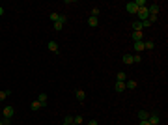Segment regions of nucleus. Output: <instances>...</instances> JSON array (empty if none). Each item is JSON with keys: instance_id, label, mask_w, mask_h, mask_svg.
I'll use <instances>...</instances> for the list:
<instances>
[{"instance_id": "1", "label": "nucleus", "mask_w": 168, "mask_h": 125, "mask_svg": "<svg viewBox=\"0 0 168 125\" xmlns=\"http://www.w3.org/2000/svg\"><path fill=\"white\" fill-rule=\"evenodd\" d=\"M148 121H149L151 125H159V123H161V116H159V112H149Z\"/></svg>"}, {"instance_id": "2", "label": "nucleus", "mask_w": 168, "mask_h": 125, "mask_svg": "<svg viewBox=\"0 0 168 125\" xmlns=\"http://www.w3.org/2000/svg\"><path fill=\"white\" fill-rule=\"evenodd\" d=\"M137 15H138V19H140V23H142V21H146V19L149 17V13H148V6H146V8H138Z\"/></svg>"}, {"instance_id": "3", "label": "nucleus", "mask_w": 168, "mask_h": 125, "mask_svg": "<svg viewBox=\"0 0 168 125\" xmlns=\"http://www.w3.org/2000/svg\"><path fill=\"white\" fill-rule=\"evenodd\" d=\"M13 114H15V108L13 106H4V110H2V118H13Z\"/></svg>"}, {"instance_id": "4", "label": "nucleus", "mask_w": 168, "mask_h": 125, "mask_svg": "<svg viewBox=\"0 0 168 125\" xmlns=\"http://www.w3.org/2000/svg\"><path fill=\"white\" fill-rule=\"evenodd\" d=\"M47 49L52 52V54H58V52H60V47H58V43H56V41H49V43H47Z\"/></svg>"}, {"instance_id": "5", "label": "nucleus", "mask_w": 168, "mask_h": 125, "mask_svg": "<svg viewBox=\"0 0 168 125\" xmlns=\"http://www.w3.org/2000/svg\"><path fill=\"white\" fill-rule=\"evenodd\" d=\"M159 9H161V6L157 4V2H155V4H149V6H148V13H149V15H157V13H159Z\"/></svg>"}, {"instance_id": "6", "label": "nucleus", "mask_w": 168, "mask_h": 125, "mask_svg": "<svg viewBox=\"0 0 168 125\" xmlns=\"http://www.w3.org/2000/svg\"><path fill=\"white\" fill-rule=\"evenodd\" d=\"M125 11H127V13H137L138 8H137L135 2H127V4H125Z\"/></svg>"}, {"instance_id": "7", "label": "nucleus", "mask_w": 168, "mask_h": 125, "mask_svg": "<svg viewBox=\"0 0 168 125\" xmlns=\"http://www.w3.org/2000/svg\"><path fill=\"white\" fill-rule=\"evenodd\" d=\"M114 90H116L118 94H123V92H125V82L116 80V84H114Z\"/></svg>"}, {"instance_id": "8", "label": "nucleus", "mask_w": 168, "mask_h": 125, "mask_svg": "<svg viewBox=\"0 0 168 125\" xmlns=\"http://www.w3.org/2000/svg\"><path fill=\"white\" fill-rule=\"evenodd\" d=\"M144 51V41H135V54H140Z\"/></svg>"}, {"instance_id": "9", "label": "nucleus", "mask_w": 168, "mask_h": 125, "mask_svg": "<svg viewBox=\"0 0 168 125\" xmlns=\"http://www.w3.org/2000/svg\"><path fill=\"white\" fill-rule=\"evenodd\" d=\"M121 62H123L125 66H133V54H123L121 56Z\"/></svg>"}, {"instance_id": "10", "label": "nucleus", "mask_w": 168, "mask_h": 125, "mask_svg": "<svg viewBox=\"0 0 168 125\" xmlns=\"http://www.w3.org/2000/svg\"><path fill=\"white\" fill-rule=\"evenodd\" d=\"M47 101H49L47 94H39V95H37V103H39L41 106H45V105H47Z\"/></svg>"}, {"instance_id": "11", "label": "nucleus", "mask_w": 168, "mask_h": 125, "mask_svg": "<svg viewBox=\"0 0 168 125\" xmlns=\"http://www.w3.org/2000/svg\"><path fill=\"white\" fill-rule=\"evenodd\" d=\"M75 95H77V101H84V99H86V92H84V90H77V92H75Z\"/></svg>"}, {"instance_id": "12", "label": "nucleus", "mask_w": 168, "mask_h": 125, "mask_svg": "<svg viewBox=\"0 0 168 125\" xmlns=\"http://www.w3.org/2000/svg\"><path fill=\"white\" fill-rule=\"evenodd\" d=\"M148 116H149V110H138V121L148 120Z\"/></svg>"}, {"instance_id": "13", "label": "nucleus", "mask_w": 168, "mask_h": 125, "mask_svg": "<svg viewBox=\"0 0 168 125\" xmlns=\"http://www.w3.org/2000/svg\"><path fill=\"white\" fill-rule=\"evenodd\" d=\"M153 49H155V43H153L151 39L144 41V51H153Z\"/></svg>"}, {"instance_id": "14", "label": "nucleus", "mask_w": 168, "mask_h": 125, "mask_svg": "<svg viewBox=\"0 0 168 125\" xmlns=\"http://www.w3.org/2000/svg\"><path fill=\"white\" fill-rule=\"evenodd\" d=\"M137 88V80H125V90H135Z\"/></svg>"}, {"instance_id": "15", "label": "nucleus", "mask_w": 168, "mask_h": 125, "mask_svg": "<svg viewBox=\"0 0 168 125\" xmlns=\"http://www.w3.org/2000/svg\"><path fill=\"white\" fill-rule=\"evenodd\" d=\"M88 24H90L92 28L99 26V19H97V17H92V15H90V19H88Z\"/></svg>"}, {"instance_id": "16", "label": "nucleus", "mask_w": 168, "mask_h": 125, "mask_svg": "<svg viewBox=\"0 0 168 125\" xmlns=\"http://www.w3.org/2000/svg\"><path fill=\"white\" fill-rule=\"evenodd\" d=\"M133 41H144V34L142 32H133Z\"/></svg>"}, {"instance_id": "17", "label": "nucleus", "mask_w": 168, "mask_h": 125, "mask_svg": "<svg viewBox=\"0 0 168 125\" xmlns=\"http://www.w3.org/2000/svg\"><path fill=\"white\" fill-rule=\"evenodd\" d=\"M116 80H120V82H125V80H127V75H125V71H118Z\"/></svg>"}, {"instance_id": "18", "label": "nucleus", "mask_w": 168, "mask_h": 125, "mask_svg": "<svg viewBox=\"0 0 168 125\" xmlns=\"http://www.w3.org/2000/svg\"><path fill=\"white\" fill-rule=\"evenodd\" d=\"M73 123L75 125H82L84 123V118H82L80 114H77V116H73Z\"/></svg>"}, {"instance_id": "19", "label": "nucleus", "mask_w": 168, "mask_h": 125, "mask_svg": "<svg viewBox=\"0 0 168 125\" xmlns=\"http://www.w3.org/2000/svg\"><path fill=\"white\" fill-rule=\"evenodd\" d=\"M142 28H144V26H142L140 21H135V23H133V32H142Z\"/></svg>"}, {"instance_id": "20", "label": "nucleus", "mask_w": 168, "mask_h": 125, "mask_svg": "<svg viewBox=\"0 0 168 125\" xmlns=\"http://www.w3.org/2000/svg\"><path fill=\"white\" fill-rule=\"evenodd\" d=\"M8 95H11V92H9V90L0 92V101H6V99H8Z\"/></svg>"}, {"instance_id": "21", "label": "nucleus", "mask_w": 168, "mask_h": 125, "mask_svg": "<svg viewBox=\"0 0 168 125\" xmlns=\"http://www.w3.org/2000/svg\"><path fill=\"white\" fill-rule=\"evenodd\" d=\"M135 4H137V8H146L148 2H146V0H135Z\"/></svg>"}, {"instance_id": "22", "label": "nucleus", "mask_w": 168, "mask_h": 125, "mask_svg": "<svg viewBox=\"0 0 168 125\" xmlns=\"http://www.w3.org/2000/svg\"><path fill=\"white\" fill-rule=\"evenodd\" d=\"M32 110H39V108H43V106H41V105H39V103H37V99H35V101H32Z\"/></svg>"}, {"instance_id": "23", "label": "nucleus", "mask_w": 168, "mask_h": 125, "mask_svg": "<svg viewBox=\"0 0 168 125\" xmlns=\"http://www.w3.org/2000/svg\"><path fill=\"white\" fill-rule=\"evenodd\" d=\"M49 19H51V21H54V23H56V21H58V19H60V13H56V11H52V13H51V15H49Z\"/></svg>"}, {"instance_id": "24", "label": "nucleus", "mask_w": 168, "mask_h": 125, "mask_svg": "<svg viewBox=\"0 0 168 125\" xmlns=\"http://www.w3.org/2000/svg\"><path fill=\"white\" fill-rule=\"evenodd\" d=\"M142 62V56L140 54H133V66L135 64H140Z\"/></svg>"}, {"instance_id": "25", "label": "nucleus", "mask_w": 168, "mask_h": 125, "mask_svg": "<svg viewBox=\"0 0 168 125\" xmlns=\"http://www.w3.org/2000/svg\"><path fill=\"white\" fill-rule=\"evenodd\" d=\"M62 28H64V23H60V21H56V23H54V30H56V32H60V30H62Z\"/></svg>"}, {"instance_id": "26", "label": "nucleus", "mask_w": 168, "mask_h": 125, "mask_svg": "<svg viewBox=\"0 0 168 125\" xmlns=\"http://www.w3.org/2000/svg\"><path fill=\"white\" fill-rule=\"evenodd\" d=\"M99 11H101L99 8H92V17H97V15H99Z\"/></svg>"}, {"instance_id": "27", "label": "nucleus", "mask_w": 168, "mask_h": 125, "mask_svg": "<svg viewBox=\"0 0 168 125\" xmlns=\"http://www.w3.org/2000/svg\"><path fill=\"white\" fill-rule=\"evenodd\" d=\"M155 21H157V15H149V17H148V23H149V24H153Z\"/></svg>"}, {"instance_id": "28", "label": "nucleus", "mask_w": 168, "mask_h": 125, "mask_svg": "<svg viewBox=\"0 0 168 125\" xmlns=\"http://www.w3.org/2000/svg\"><path fill=\"white\" fill-rule=\"evenodd\" d=\"M2 123L4 125H11V118H2Z\"/></svg>"}, {"instance_id": "29", "label": "nucleus", "mask_w": 168, "mask_h": 125, "mask_svg": "<svg viewBox=\"0 0 168 125\" xmlns=\"http://www.w3.org/2000/svg\"><path fill=\"white\" fill-rule=\"evenodd\" d=\"M58 21H60V23H64V24H66V23H67V17H66V15H60V19H58Z\"/></svg>"}, {"instance_id": "30", "label": "nucleus", "mask_w": 168, "mask_h": 125, "mask_svg": "<svg viewBox=\"0 0 168 125\" xmlns=\"http://www.w3.org/2000/svg\"><path fill=\"white\" fill-rule=\"evenodd\" d=\"M138 125H151V123H149L148 120H142V121H138Z\"/></svg>"}, {"instance_id": "31", "label": "nucleus", "mask_w": 168, "mask_h": 125, "mask_svg": "<svg viewBox=\"0 0 168 125\" xmlns=\"http://www.w3.org/2000/svg\"><path fill=\"white\" fill-rule=\"evenodd\" d=\"M88 125H99V123H97V120H90V123H88Z\"/></svg>"}, {"instance_id": "32", "label": "nucleus", "mask_w": 168, "mask_h": 125, "mask_svg": "<svg viewBox=\"0 0 168 125\" xmlns=\"http://www.w3.org/2000/svg\"><path fill=\"white\" fill-rule=\"evenodd\" d=\"M4 15V8H2V6H0V17Z\"/></svg>"}, {"instance_id": "33", "label": "nucleus", "mask_w": 168, "mask_h": 125, "mask_svg": "<svg viewBox=\"0 0 168 125\" xmlns=\"http://www.w3.org/2000/svg\"><path fill=\"white\" fill-rule=\"evenodd\" d=\"M0 125H4V123H2V118H0Z\"/></svg>"}, {"instance_id": "34", "label": "nucleus", "mask_w": 168, "mask_h": 125, "mask_svg": "<svg viewBox=\"0 0 168 125\" xmlns=\"http://www.w3.org/2000/svg\"><path fill=\"white\" fill-rule=\"evenodd\" d=\"M71 125H75V123H71Z\"/></svg>"}]
</instances>
